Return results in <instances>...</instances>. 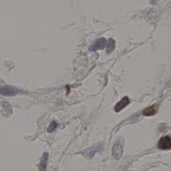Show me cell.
I'll return each mask as SVG.
<instances>
[{
	"label": "cell",
	"instance_id": "8992f818",
	"mask_svg": "<svg viewBox=\"0 0 171 171\" xmlns=\"http://www.w3.org/2000/svg\"><path fill=\"white\" fill-rule=\"evenodd\" d=\"M101 145H97L94 146H92L91 148L88 149L87 150H85L84 152V155L88 158H91L96 152H97L99 150H101Z\"/></svg>",
	"mask_w": 171,
	"mask_h": 171
},
{
	"label": "cell",
	"instance_id": "52a82bcc",
	"mask_svg": "<svg viewBox=\"0 0 171 171\" xmlns=\"http://www.w3.org/2000/svg\"><path fill=\"white\" fill-rule=\"evenodd\" d=\"M157 111H158V107L154 104L152 106L145 108V109L142 111V115H144L145 116L151 117L155 115L157 113Z\"/></svg>",
	"mask_w": 171,
	"mask_h": 171
},
{
	"label": "cell",
	"instance_id": "3957f363",
	"mask_svg": "<svg viewBox=\"0 0 171 171\" xmlns=\"http://www.w3.org/2000/svg\"><path fill=\"white\" fill-rule=\"evenodd\" d=\"M107 39L105 38H101L95 41V42L90 46L89 50L92 52H94L98 50H102L105 48L107 45Z\"/></svg>",
	"mask_w": 171,
	"mask_h": 171
},
{
	"label": "cell",
	"instance_id": "277c9868",
	"mask_svg": "<svg viewBox=\"0 0 171 171\" xmlns=\"http://www.w3.org/2000/svg\"><path fill=\"white\" fill-rule=\"evenodd\" d=\"M158 147L159 149L163 151H168L171 150V138L169 136H165L162 137L159 141Z\"/></svg>",
	"mask_w": 171,
	"mask_h": 171
},
{
	"label": "cell",
	"instance_id": "ba28073f",
	"mask_svg": "<svg viewBox=\"0 0 171 171\" xmlns=\"http://www.w3.org/2000/svg\"><path fill=\"white\" fill-rule=\"evenodd\" d=\"M48 158V154L47 152H44L43 154L42 158L41 159L40 162L38 166L40 171H45L46 170V167L47 165Z\"/></svg>",
	"mask_w": 171,
	"mask_h": 171
},
{
	"label": "cell",
	"instance_id": "5b68a950",
	"mask_svg": "<svg viewBox=\"0 0 171 171\" xmlns=\"http://www.w3.org/2000/svg\"><path fill=\"white\" fill-rule=\"evenodd\" d=\"M129 102H130V101H129L128 97L125 96L115 105V111L117 112L121 111L122 109H124V108L128 105Z\"/></svg>",
	"mask_w": 171,
	"mask_h": 171
},
{
	"label": "cell",
	"instance_id": "7a4b0ae2",
	"mask_svg": "<svg viewBox=\"0 0 171 171\" xmlns=\"http://www.w3.org/2000/svg\"><path fill=\"white\" fill-rule=\"evenodd\" d=\"M21 92L20 89L13 86H2L0 87V94L5 96H14Z\"/></svg>",
	"mask_w": 171,
	"mask_h": 171
},
{
	"label": "cell",
	"instance_id": "6da1fadb",
	"mask_svg": "<svg viewBox=\"0 0 171 171\" xmlns=\"http://www.w3.org/2000/svg\"><path fill=\"white\" fill-rule=\"evenodd\" d=\"M124 139H120L114 144L112 148V155L117 160L120 159L124 153Z\"/></svg>",
	"mask_w": 171,
	"mask_h": 171
},
{
	"label": "cell",
	"instance_id": "30bf717a",
	"mask_svg": "<svg viewBox=\"0 0 171 171\" xmlns=\"http://www.w3.org/2000/svg\"><path fill=\"white\" fill-rule=\"evenodd\" d=\"M57 128V124L56 123V121H53L49 125V127L48 128V132H52L56 130V128Z\"/></svg>",
	"mask_w": 171,
	"mask_h": 171
},
{
	"label": "cell",
	"instance_id": "9c48e42d",
	"mask_svg": "<svg viewBox=\"0 0 171 171\" xmlns=\"http://www.w3.org/2000/svg\"><path fill=\"white\" fill-rule=\"evenodd\" d=\"M115 48V41L112 38H109L107 46V54L108 55L111 53Z\"/></svg>",
	"mask_w": 171,
	"mask_h": 171
}]
</instances>
